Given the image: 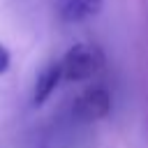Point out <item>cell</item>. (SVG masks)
<instances>
[{"instance_id":"cell-2","label":"cell","mask_w":148,"mask_h":148,"mask_svg":"<svg viewBox=\"0 0 148 148\" xmlns=\"http://www.w3.org/2000/svg\"><path fill=\"white\" fill-rule=\"evenodd\" d=\"M111 113V92L104 86L86 88L72 104V118L76 123H97Z\"/></svg>"},{"instance_id":"cell-3","label":"cell","mask_w":148,"mask_h":148,"mask_svg":"<svg viewBox=\"0 0 148 148\" xmlns=\"http://www.w3.org/2000/svg\"><path fill=\"white\" fill-rule=\"evenodd\" d=\"M60 81H62L60 60L46 62V65L39 69V74H37V79H35V86H32V97H30L32 106H44V104L49 102V97L58 90Z\"/></svg>"},{"instance_id":"cell-1","label":"cell","mask_w":148,"mask_h":148,"mask_svg":"<svg viewBox=\"0 0 148 148\" xmlns=\"http://www.w3.org/2000/svg\"><path fill=\"white\" fill-rule=\"evenodd\" d=\"M106 65L104 51L97 44L90 42H76L72 44L65 56L60 58V67H62V81L69 83H83L95 79Z\"/></svg>"},{"instance_id":"cell-5","label":"cell","mask_w":148,"mask_h":148,"mask_svg":"<svg viewBox=\"0 0 148 148\" xmlns=\"http://www.w3.org/2000/svg\"><path fill=\"white\" fill-rule=\"evenodd\" d=\"M9 65H12V53H9V49L0 42V74H5V72L9 69Z\"/></svg>"},{"instance_id":"cell-4","label":"cell","mask_w":148,"mask_h":148,"mask_svg":"<svg viewBox=\"0 0 148 148\" xmlns=\"http://www.w3.org/2000/svg\"><path fill=\"white\" fill-rule=\"evenodd\" d=\"M102 5H104V0H67L62 5V18L69 23L88 21L99 14Z\"/></svg>"}]
</instances>
